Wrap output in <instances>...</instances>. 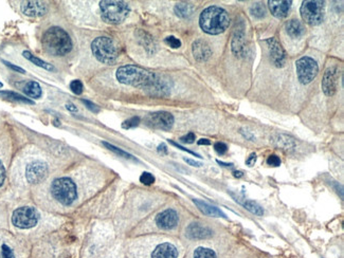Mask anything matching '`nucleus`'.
Listing matches in <instances>:
<instances>
[{
	"label": "nucleus",
	"instance_id": "393cba45",
	"mask_svg": "<svg viewBox=\"0 0 344 258\" xmlns=\"http://www.w3.org/2000/svg\"><path fill=\"white\" fill-rule=\"evenodd\" d=\"M22 55H24L28 60H30V62H32L33 64H35V65L38 66V67L44 68V69H46V70H50V71L54 70V67L51 66V65L48 64V63L44 62V60H42V59H40V58H37L36 56H34V55L32 54V53H30L29 51H25L24 53H22Z\"/></svg>",
	"mask_w": 344,
	"mask_h": 258
},
{
	"label": "nucleus",
	"instance_id": "f3484780",
	"mask_svg": "<svg viewBox=\"0 0 344 258\" xmlns=\"http://www.w3.org/2000/svg\"><path fill=\"white\" fill-rule=\"evenodd\" d=\"M213 235V231L200 223H192L188 226L187 236L192 239H204Z\"/></svg>",
	"mask_w": 344,
	"mask_h": 258
},
{
	"label": "nucleus",
	"instance_id": "412c9836",
	"mask_svg": "<svg viewBox=\"0 0 344 258\" xmlns=\"http://www.w3.org/2000/svg\"><path fill=\"white\" fill-rule=\"evenodd\" d=\"M286 32L292 39H301L305 34V28L300 20L293 19L286 24Z\"/></svg>",
	"mask_w": 344,
	"mask_h": 258
},
{
	"label": "nucleus",
	"instance_id": "6ab92c4d",
	"mask_svg": "<svg viewBox=\"0 0 344 258\" xmlns=\"http://www.w3.org/2000/svg\"><path fill=\"white\" fill-rule=\"evenodd\" d=\"M152 258H177L178 257V251L172 244L165 242V244L160 245L156 248V250L152 252L151 255Z\"/></svg>",
	"mask_w": 344,
	"mask_h": 258
},
{
	"label": "nucleus",
	"instance_id": "4be33fe9",
	"mask_svg": "<svg viewBox=\"0 0 344 258\" xmlns=\"http://www.w3.org/2000/svg\"><path fill=\"white\" fill-rule=\"evenodd\" d=\"M194 203L197 206V208L199 209L202 213L206 216H212V217H226V215L221 212L220 210H218L217 208L215 207H212L210 206V204L208 203H205L203 201H200V200H197V199H194Z\"/></svg>",
	"mask_w": 344,
	"mask_h": 258
},
{
	"label": "nucleus",
	"instance_id": "bb28decb",
	"mask_svg": "<svg viewBox=\"0 0 344 258\" xmlns=\"http://www.w3.org/2000/svg\"><path fill=\"white\" fill-rule=\"evenodd\" d=\"M194 258H217L215 252L208 248H198L194 252Z\"/></svg>",
	"mask_w": 344,
	"mask_h": 258
},
{
	"label": "nucleus",
	"instance_id": "20e7f679",
	"mask_svg": "<svg viewBox=\"0 0 344 258\" xmlns=\"http://www.w3.org/2000/svg\"><path fill=\"white\" fill-rule=\"evenodd\" d=\"M91 50H93L96 58L103 64L111 65L116 62L119 56V49L117 43L109 37L102 36L96 39L91 43Z\"/></svg>",
	"mask_w": 344,
	"mask_h": 258
},
{
	"label": "nucleus",
	"instance_id": "c03bdc74",
	"mask_svg": "<svg viewBox=\"0 0 344 258\" xmlns=\"http://www.w3.org/2000/svg\"><path fill=\"white\" fill-rule=\"evenodd\" d=\"M185 161H186L188 164H190V165L196 166V168H199V166L202 165L200 162H196V161H194V160H191V159H187V158H185Z\"/></svg>",
	"mask_w": 344,
	"mask_h": 258
},
{
	"label": "nucleus",
	"instance_id": "aec40b11",
	"mask_svg": "<svg viewBox=\"0 0 344 258\" xmlns=\"http://www.w3.org/2000/svg\"><path fill=\"white\" fill-rule=\"evenodd\" d=\"M232 50L236 55H245L246 53V39L243 29H236L232 42Z\"/></svg>",
	"mask_w": 344,
	"mask_h": 258
},
{
	"label": "nucleus",
	"instance_id": "de8ad7c7",
	"mask_svg": "<svg viewBox=\"0 0 344 258\" xmlns=\"http://www.w3.org/2000/svg\"><path fill=\"white\" fill-rule=\"evenodd\" d=\"M67 109H68V110H70L71 112H76V111H78V108H76L75 106L72 105V104L67 105Z\"/></svg>",
	"mask_w": 344,
	"mask_h": 258
},
{
	"label": "nucleus",
	"instance_id": "c756f323",
	"mask_svg": "<svg viewBox=\"0 0 344 258\" xmlns=\"http://www.w3.org/2000/svg\"><path fill=\"white\" fill-rule=\"evenodd\" d=\"M103 144H104V145H105L107 148L110 149L111 151H113V153L118 154V155L121 156V157H124V158H126V159H134V157H133L132 155H129V154L126 153V151H124V150H122V149H120V148H118V147H116V146L111 145V144H109V143L103 142Z\"/></svg>",
	"mask_w": 344,
	"mask_h": 258
},
{
	"label": "nucleus",
	"instance_id": "c85d7f7f",
	"mask_svg": "<svg viewBox=\"0 0 344 258\" xmlns=\"http://www.w3.org/2000/svg\"><path fill=\"white\" fill-rule=\"evenodd\" d=\"M250 12H251L252 16H254L256 18H263L266 15L265 6L261 3H255L254 5H252L251 9H250Z\"/></svg>",
	"mask_w": 344,
	"mask_h": 258
},
{
	"label": "nucleus",
	"instance_id": "423d86ee",
	"mask_svg": "<svg viewBox=\"0 0 344 258\" xmlns=\"http://www.w3.org/2000/svg\"><path fill=\"white\" fill-rule=\"evenodd\" d=\"M51 192L53 197L63 206H70L78 197L74 182L69 178H58L53 181Z\"/></svg>",
	"mask_w": 344,
	"mask_h": 258
},
{
	"label": "nucleus",
	"instance_id": "2f4dec72",
	"mask_svg": "<svg viewBox=\"0 0 344 258\" xmlns=\"http://www.w3.org/2000/svg\"><path fill=\"white\" fill-rule=\"evenodd\" d=\"M140 182L145 185H150L155 182V177L149 172H143L140 177Z\"/></svg>",
	"mask_w": 344,
	"mask_h": 258
},
{
	"label": "nucleus",
	"instance_id": "7c9ffc66",
	"mask_svg": "<svg viewBox=\"0 0 344 258\" xmlns=\"http://www.w3.org/2000/svg\"><path fill=\"white\" fill-rule=\"evenodd\" d=\"M140 123V118L139 117H133L131 119H128L126 121H124L123 124H122V127L124 129H131V128H135Z\"/></svg>",
	"mask_w": 344,
	"mask_h": 258
},
{
	"label": "nucleus",
	"instance_id": "72a5a7b5",
	"mask_svg": "<svg viewBox=\"0 0 344 258\" xmlns=\"http://www.w3.org/2000/svg\"><path fill=\"white\" fill-rule=\"evenodd\" d=\"M165 43L170 45L171 48H174V49H177V48H180L181 47V42L178 40V39H176L175 36H169V37H166L165 39Z\"/></svg>",
	"mask_w": 344,
	"mask_h": 258
},
{
	"label": "nucleus",
	"instance_id": "4468645a",
	"mask_svg": "<svg viewBox=\"0 0 344 258\" xmlns=\"http://www.w3.org/2000/svg\"><path fill=\"white\" fill-rule=\"evenodd\" d=\"M322 89L327 96H332L336 93V90H337V69L336 68H330L324 73Z\"/></svg>",
	"mask_w": 344,
	"mask_h": 258
},
{
	"label": "nucleus",
	"instance_id": "9b49d317",
	"mask_svg": "<svg viewBox=\"0 0 344 258\" xmlns=\"http://www.w3.org/2000/svg\"><path fill=\"white\" fill-rule=\"evenodd\" d=\"M48 173V166L43 161H34L27 166L26 177L30 183H40Z\"/></svg>",
	"mask_w": 344,
	"mask_h": 258
},
{
	"label": "nucleus",
	"instance_id": "9d476101",
	"mask_svg": "<svg viewBox=\"0 0 344 258\" xmlns=\"http://www.w3.org/2000/svg\"><path fill=\"white\" fill-rule=\"evenodd\" d=\"M145 122L152 128L162 129V130H170L174 124V117L170 112L158 111L148 115L145 118Z\"/></svg>",
	"mask_w": 344,
	"mask_h": 258
},
{
	"label": "nucleus",
	"instance_id": "f704fd0d",
	"mask_svg": "<svg viewBox=\"0 0 344 258\" xmlns=\"http://www.w3.org/2000/svg\"><path fill=\"white\" fill-rule=\"evenodd\" d=\"M214 149L218 155H225L228 150V146L223 142H217L214 144Z\"/></svg>",
	"mask_w": 344,
	"mask_h": 258
},
{
	"label": "nucleus",
	"instance_id": "a18cd8bd",
	"mask_svg": "<svg viewBox=\"0 0 344 258\" xmlns=\"http://www.w3.org/2000/svg\"><path fill=\"white\" fill-rule=\"evenodd\" d=\"M211 142L208 139H200L198 141V145H210Z\"/></svg>",
	"mask_w": 344,
	"mask_h": 258
},
{
	"label": "nucleus",
	"instance_id": "3c124183",
	"mask_svg": "<svg viewBox=\"0 0 344 258\" xmlns=\"http://www.w3.org/2000/svg\"><path fill=\"white\" fill-rule=\"evenodd\" d=\"M0 88H2V83H0Z\"/></svg>",
	"mask_w": 344,
	"mask_h": 258
},
{
	"label": "nucleus",
	"instance_id": "e433bc0d",
	"mask_svg": "<svg viewBox=\"0 0 344 258\" xmlns=\"http://www.w3.org/2000/svg\"><path fill=\"white\" fill-rule=\"evenodd\" d=\"M267 164L270 166H274V168H277V166L281 165V160L280 158L277 155H271L269 156V158L267 159Z\"/></svg>",
	"mask_w": 344,
	"mask_h": 258
},
{
	"label": "nucleus",
	"instance_id": "2eb2a0df",
	"mask_svg": "<svg viewBox=\"0 0 344 258\" xmlns=\"http://www.w3.org/2000/svg\"><path fill=\"white\" fill-rule=\"evenodd\" d=\"M21 11L27 16L40 17L47 12V5L42 1H25L21 4Z\"/></svg>",
	"mask_w": 344,
	"mask_h": 258
},
{
	"label": "nucleus",
	"instance_id": "5701e85b",
	"mask_svg": "<svg viewBox=\"0 0 344 258\" xmlns=\"http://www.w3.org/2000/svg\"><path fill=\"white\" fill-rule=\"evenodd\" d=\"M24 92L32 98H40L42 96V88L40 86V84L36 82H28L25 88H24Z\"/></svg>",
	"mask_w": 344,
	"mask_h": 258
},
{
	"label": "nucleus",
	"instance_id": "58836bf2",
	"mask_svg": "<svg viewBox=\"0 0 344 258\" xmlns=\"http://www.w3.org/2000/svg\"><path fill=\"white\" fill-rule=\"evenodd\" d=\"M83 103L85 104V105L87 106V108H88V109H90V110L93 111V112H98V111H100V109H98V106H97V105H95L94 103H91V102L86 101V100H84V101H83Z\"/></svg>",
	"mask_w": 344,
	"mask_h": 258
},
{
	"label": "nucleus",
	"instance_id": "473e14b6",
	"mask_svg": "<svg viewBox=\"0 0 344 258\" xmlns=\"http://www.w3.org/2000/svg\"><path fill=\"white\" fill-rule=\"evenodd\" d=\"M70 88H71L72 92L75 94H78V95L83 92V84H82V82L79 80H75V81L71 82Z\"/></svg>",
	"mask_w": 344,
	"mask_h": 258
},
{
	"label": "nucleus",
	"instance_id": "1a4fd4ad",
	"mask_svg": "<svg viewBox=\"0 0 344 258\" xmlns=\"http://www.w3.org/2000/svg\"><path fill=\"white\" fill-rule=\"evenodd\" d=\"M38 217L40 216L34 208L22 207L14 211L12 222L19 229H30L37 224Z\"/></svg>",
	"mask_w": 344,
	"mask_h": 258
},
{
	"label": "nucleus",
	"instance_id": "f257e3e1",
	"mask_svg": "<svg viewBox=\"0 0 344 258\" xmlns=\"http://www.w3.org/2000/svg\"><path fill=\"white\" fill-rule=\"evenodd\" d=\"M116 75L121 84L139 87L145 90H149L158 78L155 73L133 65L120 67Z\"/></svg>",
	"mask_w": 344,
	"mask_h": 258
},
{
	"label": "nucleus",
	"instance_id": "a878e982",
	"mask_svg": "<svg viewBox=\"0 0 344 258\" xmlns=\"http://www.w3.org/2000/svg\"><path fill=\"white\" fill-rule=\"evenodd\" d=\"M0 95L2 97L6 98V100H11V101H15V102H20V103H27V104H33V102L31 100H29L28 97L22 96L18 93L15 92H11V91H0Z\"/></svg>",
	"mask_w": 344,
	"mask_h": 258
},
{
	"label": "nucleus",
	"instance_id": "dca6fc26",
	"mask_svg": "<svg viewBox=\"0 0 344 258\" xmlns=\"http://www.w3.org/2000/svg\"><path fill=\"white\" fill-rule=\"evenodd\" d=\"M268 3L271 14L280 19L286 18L288 16L290 7L293 4L292 1H286V0H280V1H274V0L271 1L270 0Z\"/></svg>",
	"mask_w": 344,
	"mask_h": 258
},
{
	"label": "nucleus",
	"instance_id": "a19ab883",
	"mask_svg": "<svg viewBox=\"0 0 344 258\" xmlns=\"http://www.w3.org/2000/svg\"><path fill=\"white\" fill-rule=\"evenodd\" d=\"M4 179H5V170L3 168V164L1 163V161H0V186L3 184Z\"/></svg>",
	"mask_w": 344,
	"mask_h": 258
},
{
	"label": "nucleus",
	"instance_id": "39448f33",
	"mask_svg": "<svg viewBox=\"0 0 344 258\" xmlns=\"http://www.w3.org/2000/svg\"><path fill=\"white\" fill-rule=\"evenodd\" d=\"M100 9L103 20L111 25L123 22L129 13L128 4L119 0H103L100 2Z\"/></svg>",
	"mask_w": 344,
	"mask_h": 258
},
{
	"label": "nucleus",
	"instance_id": "f8f14e48",
	"mask_svg": "<svg viewBox=\"0 0 344 258\" xmlns=\"http://www.w3.org/2000/svg\"><path fill=\"white\" fill-rule=\"evenodd\" d=\"M267 44H268L272 63L280 68L284 66L286 62V53L282 48L281 43L275 39H269L267 40Z\"/></svg>",
	"mask_w": 344,
	"mask_h": 258
},
{
	"label": "nucleus",
	"instance_id": "79ce46f5",
	"mask_svg": "<svg viewBox=\"0 0 344 258\" xmlns=\"http://www.w3.org/2000/svg\"><path fill=\"white\" fill-rule=\"evenodd\" d=\"M255 162H256V155L255 154H251L249 156V158L246 160V164L248 166H253L255 164Z\"/></svg>",
	"mask_w": 344,
	"mask_h": 258
},
{
	"label": "nucleus",
	"instance_id": "09e8293b",
	"mask_svg": "<svg viewBox=\"0 0 344 258\" xmlns=\"http://www.w3.org/2000/svg\"><path fill=\"white\" fill-rule=\"evenodd\" d=\"M234 176L236 178H241V177H243V172H234Z\"/></svg>",
	"mask_w": 344,
	"mask_h": 258
},
{
	"label": "nucleus",
	"instance_id": "6e6552de",
	"mask_svg": "<svg viewBox=\"0 0 344 258\" xmlns=\"http://www.w3.org/2000/svg\"><path fill=\"white\" fill-rule=\"evenodd\" d=\"M295 67L297 78H299V81L303 85L309 84L310 82L316 79L319 72V66L317 62L308 56H304L297 60L295 63Z\"/></svg>",
	"mask_w": 344,
	"mask_h": 258
},
{
	"label": "nucleus",
	"instance_id": "f03ea898",
	"mask_svg": "<svg viewBox=\"0 0 344 258\" xmlns=\"http://www.w3.org/2000/svg\"><path fill=\"white\" fill-rule=\"evenodd\" d=\"M229 25H230L229 14L220 6H209L200 14L199 26L203 32L210 35H217L225 32Z\"/></svg>",
	"mask_w": 344,
	"mask_h": 258
},
{
	"label": "nucleus",
	"instance_id": "ddd939ff",
	"mask_svg": "<svg viewBox=\"0 0 344 258\" xmlns=\"http://www.w3.org/2000/svg\"><path fill=\"white\" fill-rule=\"evenodd\" d=\"M156 223L163 230H171L178 223V214L172 209L165 210L156 218Z\"/></svg>",
	"mask_w": 344,
	"mask_h": 258
},
{
	"label": "nucleus",
	"instance_id": "ea45409f",
	"mask_svg": "<svg viewBox=\"0 0 344 258\" xmlns=\"http://www.w3.org/2000/svg\"><path fill=\"white\" fill-rule=\"evenodd\" d=\"M170 143L172 144V145H174V146H176V147H178L179 149H181V150H183V151H187V153H189V154H191V155H193V156H195V157H199V156H198L197 154H195L194 151H191V150H189V149L185 148V147H183V146L179 145L178 143H175V142H173L172 140H170ZM199 158H200V157H199Z\"/></svg>",
	"mask_w": 344,
	"mask_h": 258
},
{
	"label": "nucleus",
	"instance_id": "8fccbe9b",
	"mask_svg": "<svg viewBox=\"0 0 344 258\" xmlns=\"http://www.w3.org/2000/svg\"><path fill=\"white\" fill-rule=\"evenodd\" d=\"M217 162L221 165H224V166H232V164H228V163H224V162H220V161H217Z\"/></svg>",
	"mask_w": 344,
	"mask_h": 258
},
{
	"label": "nucleus",
	"instance_id": "0eeeda50",
	"mask_svg": "<svg viewBox=\"0 0 344 258\" xmlns=\"http://www.w3.org/2000/svg\"><path fill=\"white\" fill-rule=\"evenodd\" d=\"M324 1L307 0L301 5L300 13L303 20L310 26H318L324 18Z\"/></svg>",
	"mask_w": 344,
	"mask_h": 258
},
{
	"label": "nucleus",
	"instance_id": "7ed1b4c3",
	"mask_svg": "<svg viewBox=\"0 0 344 258\" xmlns=\"http://www.w3.org/2000/svg\"><path fill=\"white\" fill-rule=\"evenodd\" d=\"M43 45L46 52L54 56H64L72 49V41L65 30L52 27L43 36Z\"/></svg>",
	"mask_w": 344,
	"mask_h": 258
},
{
	"label": "nucleus",
	"instance_id": "c9c22d12",
	"mask_svg": "<svg viewBox=\"0 0 344 258\" xmlns=\"http://www.w3.org/2000/svg\"><path fill=\"white\" fill-rule=\"evenodd\" d=\"M1 256L2 258H15L12 249L6 245H2L1 247Z\"/></svg>",
	"mask_w": 344,
	"mask_h": 258
},
{
	"label": "nucleus",
	"instance_id": "a211bd4d",
	"mask_svg": "<svg viewBox=\"0 0 344 258\" xmlns=\"http://www.w3.org/2000/svg\"><path fill=\"white\" fill-rule=\"evenodd\" d=\"M193 54L198 62H204L208 60L212 55L210 45L203 41H196L193 43Z\"/></svg>",
	"mask_w": 344,
	"mask_h": 258
},
{
	"label": "nucleus",
	"instance_id": "37998d69",
	"mask_svg": "<svg viewBox=\"0 0 344 258\" xmlns=\"http://www.w3.org/2000/svg\"><path fill=\"white\" fill-rule=\"evenodd\" d=\"M3 63H4L7 67L11 68L12 70L17 71V72H19V73H25V70L22 69V68H19V67H17V66H14V65H12V64H10V63H7V62H3Z\"/></svg>",
	"mask_w": 344,
	"mask_h": 258
},
{
	"label": "nucleus",
	"instance_id": "b1692460",
	"mask_svg": "<svg viewBox=\"0 0 344 258\" xmlns=\"http://www.w3.org/2000/svg\"><path fill=\"white\" fill-rule=\"evenodd\" d=\"M175 13L181 18L190 17L193 14L194 7L189 3H177L175 5Z\"/></svg>",
	"mask_w": 344,
	"mask_h": 258
},
{
	"label": "nucleus",
	"instance_id": "4c0bfd02",
	"mask_svg": "<svg viewBox=\"0 0 344 258\" xmlns=\"http://www.w3.org/2000/svg\"><path fill=\"white\" fill-rule=\"evenodd\" d=\"M195 139H196L195 134L193 132H190L187 135L182 136V138L180 139V141L183 142V143H187V144H192L195 141Z\"/></svg>",
	"mask_w": 344,
	"mask_h": 258
},
{
	"label": "nucleus",
	"instance_id": "cd10ccee",
	"mask_svg": "<svg viewBox=\"0 0 344 258\" xmlns=\"http://www.w3.org/2000/svg\"><path fill=\"white\" fill-rule=\"evenodd\" d=\"M244 207L246 208L249 212H251L252 214H254L256 216H263L264 214V210L254 201L248 200L246 202H244Z\"/></svg>",
	"mask_w": 344,
	"mask_h": 258
},
{
	"label": "nucleus",
	"instance_id": "49530a36",
	"mask_svg": "<svg viewBox=\"0 0 344 258\" xmlns=\"http://www.w3.org/2000/svg\"><path fill=\"white\" fill-rule=\"evenodd\" d=\"M158 151H159V153L167 154V149H166L165 144H161V145H159V147H158Z\"/></svg>",
	"mask_w": 344,
	"mask_h": 258
}]
</instances>
